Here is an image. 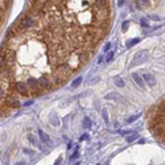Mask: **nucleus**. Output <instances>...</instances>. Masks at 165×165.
Returning a JSON list of instances; mask_svg holds the SVG:
<instances>
[{
	"label": "nucleus",
	"mask_w": 165,
	"mask_h": 165,
	"mask_svg": "<svg viewBox=\"0 0 165 165\" xmlns=\"http://www.w3.org/2000/svg\"><path fill=\"white\" fill-rule=\"evenodd\" d=\"M15 89L17 90V93L21 94V95H28V86H27V83L17 82V83L15 85Z\"/></svg>",
	"instance_id": "obj_6"
},
{
	"label": "nucleus",
	"mask_w": 165,
	"mask_h": 165,
	"mask_svg": "<svg viewBox=\"0 0 165 165\" xmlns=\"http://www.w3.org/2000/svg\"><path fill=\"white\" fill-rule=\"evenodd\" d=\"M56 74H59V75H64V77H67L72 74V69H70V66L67 64H62L59 65L58 67H57V73Z\"/></svg>",
	"instance_id": "obj_3"
},
{
	"label": "nucleus",
	"mask_w": 165,
	"mask_h": 165,
	"mask_svg": "<svg viewBox=\"0 0 165 165\" xmlns=\"http://www.w3.org/2000/svg\"><path fill=\"white\" fill-rule=\"evenodd\" d=\"M110 48H111V44H110V42H107V44L106 45H104V48H103V52H109V50H110Z\"/></svg>",
	"instance_id": "obj_25"
},
{
	"label": "nucleus",
	"mask_w": 165,
	"mask_h": 165,
	"mask_svg": "<svg viewBox=\"0 0 165 165\" xmlns=\"http://www.w3.org/2000/svg\"><path fill=\"white\" fill-rule=\"evenodd\" d=\"M128 27H130V21H124L123 24H122V29H123V32H127Z\"/></svg>",
	"instance_id": "obj_22"
},
{
	"label": "nucleus",
	"mask_w": 165,
	"mask_h": 165,
	"mask_svg": "<svg viewBox=\"0 0 165 165\" xmlns=\"http://www.w3.org/2000/svg\"><path fill=\"white\" fill-rule=\"evenodd\" d=\"M61 163H62V158L61 157H58L56 160V163H54V165H61Z\"/></svg>",
	"instance_id": "obj_29"
},
{
	"label": "nucleus",
	"mask_w": 165,
	"mask_h": 165,
	"mask_svg": "<svg viewBox=\"0 0 165 165\" xmlns=\"http://www.w3.org/2000/svg\"><path fill=\"white\" fill-rule=\"evenodd\" d=\"M27 86L29 87L30 90H32L33 95H40V94H41V90H40V85H38V79L32 78V77H30V78H28Z\"/></svg>",
	"instance_id": "obj_1"
},
{
	"label": "nucleus",
	"mask_w": 165,
	"mask_h": 165,
	"mask_svg": "<svg viewBox=\"0 0 165 165\" xmlns=\"http://www.w3.org/2000/svg\"><path fill=\"white\" fill-rule=\"evenodd\" d=\"M33 102L32 101H29V102H27V103H24V106H29V104H32Z\"/></svg>",
	"instance_id": "obj_33"
},
{
	"label": "nucleus",
	"mask_w": 165,
	"mask_h": 165,
	"mask_svg": "<svg viewBox=\"0 0 165 165\" xmlns=\"http://www.w3.org/2000/svg\"><path fill=\"white\" fill-rule=\"evenodd\" d=\"M114 83H115L118 87H124V81H123V78H120V77H114Z\"/></svg>",
	"instance_id": "obj_11"
},
{
	"label": "nucleus",
	"mask_w": 165,
	"mask_h": 165,
	"mask_svg": "<svg viewBox=\"0 0 165 165\" xmlns=\"http://www.w3.org/2000/svg\"><path fill=\"white\" fill-rule=\"evenodd\" d=\"M87 138H89V135H87V133H85V135H82L81 138H79V140H81V141H83V140H86Z\"/></svg>",
	"instance_id": "obj_28"
},
{
	"label": "nucleus",
	"mask_w": 165,
	"mask_h": 165,
	"mask_svg": "<svg viewBox=\"0 0 165 165\" xmlns=\"http://www.w3.org/2000/svg\"><path fill=\"white\" fill-rule=\"evenodd\" d=\"M5 64H7V61H5V58L0 54V69H3V67L5 66Z\"/></svg>",
	"instance_id": "obj_21"
},
{
	"label": "nucleus",
	"mask_w": 165,
	"mask_h": 165,
	"mask_svg": "<svg viewBox=\"0 0 165 165\" xmlns=\"http://www.w3.org/2000/svg\"><path fill=\"white\" fill-rule=\"evenodd\" d=\"M138 118H139V115H135V116H132V118H128V119H127V122H128V123H132V122H135Z\"/></svg>",
	"instance_id": "obj_26"
},
{
	"label": "nucleus",
	"mask_w": 165,
	"mask_h": 165,
	"mask_svg": "<svg viewBox=\"0 0 165 165\" xmlns=\"http://www.w3.org/2000/svg\"><path fill=\"white\" fill-rule=\"evenodd\" d=\"M140 24L143 25V27H149V24H148L147 19H141V20H140Z\"/></svg>",
	"instance_id": "obj_24"
},
{
	"label": "nucleus",
	"mask_w": 165,
	"mask_h": 165,
	"mask_svg": "<svg viewBox=\"0 0 165 165\" xmlns=\"http://www.w3.org/2000/svg\"><path fill=\"white\" fill-rule=\"evenodd\" d=\"M16 165H25V163H17Z\"/></svg>",
	"instance_id": "obj_35"
},
{
	"label": "nucleus",
	"mask_w": 165,
	"mask_h": 165,
	"mask_svg": "<svg viewBox=\"0 0 165 165\" xmlns=\"http://www.w3.org/2000/svg\"><path fill=\"white\" fill-rule=\"evenodd\" d=\"M109 54H107V58H106V61L107 62H111L112 61V58H114V52H107Z\"/></svg>",
	"instance_id": "obj_23"
},
{
	"label": "nucleus",
	"mask_w": 165,
	"mask_h": 165,
	"mask_svg": "<svg viewBox=\"0 0 165 165\" xmlns=\"http://www.w3.org/2000/svg\"><path fill=\"white\" fill-rule=\"evenodd\" d=\"M38 136H40V139H41V141H42L44 144H48V145H52V140H50L49 135H46V133H45L42 130H38Z\"/></svg>",
	"instance_id": "obj_8"
},
{
	"label": "nucleus",
	"mask_w": 165,
	"mask_h": 165,
	"mask_svg": "<svg viewBox=\"0 0 165 165\" xmlns=\"http://www.w3.org/2000/svg\"><path fill=\"white\" fill-rule=\"evenodd\" d=\"M143 79H144V82H145L148 86H155L156 85L155 78H153V75L152 74H149V73H144L143 74Z\"/></svg>",
	"instance_id": "obj_7"
},
{
	"label": "nucleus",
	"mask_w": 165,
	"mask_h": 165,
	"mask_svg": "<svg viewBox=\"0 0 165 165\" xmlns=\"http://www.w3.org/2000/svg\"><path fill=\"white\" fill-rule=\"evenodd\" d=\"M138 5L139 7H148V5H149V1H148V0H138Z\"/></svg>",
	"instance_id": "obj_18"
},
{
	"label": "nucleus",
	"mask_w": 165,
	"mask_h": 165,
	"mask_svg": "<svg viewBox=\"0 0 165 165\" xmlns=\"http://www.w3.org/2000/svg\"><path fill=\"white\" fill-rule=\"evenodd\" d=\"M52 123L54 124V126H58V124H59V122L57 120V118H56V116H52Z\"/></svg>",
	"instance_id": "obj_27"
},
{
	"label": "nucleus",
	"mask_w": 165,
	"mask_h": 165,
	"mask_svg": "<svg viewBox=\"0 0 165 165\" xmlns=\"http://www.w3.org/2000/svg\"><path fill=\"white\" fill-rule=\"evenodd\" d=\"M72 147H73V143H69V144H67V148H69V149H70Z\"/></svg>",
	"instance_id": "obj_34"
},
{
	"label": "nucleus",
	"mask_w": 165,
	"mask_h": 165,
	"mask_svg": "<svg viewBox=\"0 0 165 165\" xmlns=\"http://www.w3.org/2000/svg\"><path fill=\"white\" fill-rule=\"evenodd\" d=\"M74 165H81V163H75V164H74Z\"/></svg>",
	"instance_id": "obj_36"
},
{
	"label": "nucleus",
	"mask_w": 165,
	"mask_h": 165,
	"mask_svg": "<svg viewBox=\"0 0 165 165\" xmlns=\"http://www.w3.org/2000/svg\"><path fill=\"white\" fill-rule=\"evenodd\" d=\"M132 79L136 82V85H138L140 89H144V85H145V83H144L143 77H140L138 73H133V74H132Z\"/></svg>",
	"instance_id": "obj_10"
},
{
	"label": "nucleus",
	"mask_w": 165,
	"mask_h": 165,
	"mask_svg": "<svg viewBox=\"0 0 165 165\" xmlns=\"http://www.w3.org/2000/svg\"><path fill=\"white\" fill-rule=\"evenodd\" d=\"M33 25H35V20L32 17H24L20 21V27H21V29H28V28H32Z\"/></svg>",
	"instance_id": "obj_4"
},
{
	"label": "nucleus",
	"mask_w": 165,
	"mask_h": 165,
	"mask_svg": "<svg viewBox=\"0 0 165 165\" xmlns=\"http://www.w3.org/2000/svg\"><path fill=\"white\" fill-rule=\"evenodd\" d=\"M95 5L98 8H106L107 7V0H95Z\"/></svg>",
	"instance_id": "obj_13"
},
{
	"label": "nucleus",
	"mask_w": 165,
	"mask_h": 165,
	"mask_svg": "<svg viewBox=\"0 0 165 165\" xmlns=\"http://www.w3.org/2000/svg\"><path fill=\"white\" fill-rule=\"evenodd\" d=\"M28 140H29V143L33 144V145H36V144H37V140L35 139V136H33L32 133H28Z\"/></svg>",
	"instance_id": "obj_17"
},
{
	"label": "nucleus",
	"mask_w": 165,
	"mask_h": 165,
	"mask_svg": "<svg viewBox=\"0 0 165 165\" xmlns=\"http://www.w3.org/2000/svg\"><path fill=\"white\" fill-rule=\"evenodd\" d=\"M81 82H82V77H78V78H77L75 81H74L73 83H72V87H73V89H75V87H78L79 85H81Z\"/></svg>",
	"instance_id": "obj_16"
},
{
	"label": "nucleus",
	"mask_w": 165,
	"mask_h": 165,
	"mask_svg": "<svg viewBox=\"0 0 165 165\" xmlns=\"http://www.w3.org/2000/svg\"><path fill=\"white\" fill-rule=\"evenodd\" d=\"M102 114H103V119H104V122H106V123H109L110 119H109V112H107V110H106V109H103V110H102Z\"/></svg>",
	"instance_id": "obj_19"
},
{
	"label": "nucleus",
	"mask_w": 165,
	"mask_h": 165,
	"mask_svg": "<svg viewBox=\"0 0 165 165\" xmlns=\"http://www.w3.org/2000/svg\"><path fill=\"white\" fill-rule=\"evenodd\" d=\"M5 103H7V106H9V107H20L19 99L15 98V96H8L7 101H5Z\"/></svg>",
	"instance_id": "obj_9"
},
{
	"label": "nucleus",
	"mask_w": 165,
	"mask_h": 165,
	"mask_svg": "<svg viewBox=\"0 0 165 165\" xmlns=\"http://www.w3.org/2000/svg\"><path fill=\"white\" fill-rule=\"evenodd\" d=\"M77 157H78V152H75V153H74V155L72 156V157H70V160H74V158H77Z\"/></svg>",
	"instance_id": "obj_30"
},
{
	"label": "nucleus",
	"mask_w": 165,
	"mask_h": 165,
	"mask_svg": "<svg viewBox=\"0 0 165 165\" xmlns=\"http://www.w3.org/2000/svg\"><path fill=\"white\" fill-rule=\"evenodd\" d=\"M64 82V77H61L59 74H54V85L56 86H61Z\"/></svg>",
	"instance_id": "obj_12"
},
{
	"label": "nucleus",
	"mask_w": 165,
	"mask_h": 165,
	"mask_svg": "<svg viewBox=\"0 0 165 165\" xmlns=\"http://www.w3.org/2000/svg\"><path fill=\"white\" fill-rule=\"evenodd\" d=\"M3 95H4V91H3V90H1V89H0V99H1V98H3Z\"/></svg>",
	"instance_id": "obj_32"
},
{
	"label": "nucleus",
	"mask_w": 165,
	"mask_h": 165,
	"mask_svg": "<svg viewBox=\"0 0 165 165\" xmlns=\"http://www.w3.org/2000/svg\"><path fill=\"white\" fill-rule=\"evenodd\" d=\"M83 127L85 128H91V120L87 116H85V119H83Z\"/></svg>",
	"instance_id": "obj_14"
},
{
	"label": "nucleus",
	"mask_w": 165,
	"mask_h": 165,
	"mask_svg": "<svg viewBox=\"0 0 165 165\" xmlns=\"http://www.w3.org/2000/svg\"><path fill=\"white\" fill-rule=\"evenodd\" d=\"M136 138H138V133H131L128 138H127V141H128V143H131V141L136 140Z\"/></svg>",
	"instance_id": "obj_20"
},
{
	"label": "nucleus",
	"mask_w": 165,
	"mask_h": 165,
	"mask_svg": "<svg viewBox=\"0 0 165 165\" xmlns=\"http://www.w3.org/2000/svg\"><path fill=\"white\" fill-rule=\"evenodd\" d=\"M148 59V52L147 50H141L139 52L138 54L133 57L132 59V65H140V64H144V61Z\"/></svg>",
	"instance_id": "obj_2"
},
{
	"label": "nucleus",
	"mask_w": 165,
	"mask_h": 165,
	"mask_svg": "<svg viewBox=\"0 0 165 165\" xmlns=\"http://www.w3.org/2000/svg\"><path fill=\"white\" fill-rule=\"evenodd\" d=\"M123 4H124V0H119V3H118V5H119V7H122Z\"/></svg>",
	"instance_id": "obj_31"
},
{
	"label": "nucleus",
	"mask_w": 165,
	"mask_h": 165,
	"mask_svg": "<svg viewBox=\"0 0 165 165\" xmlns=\"http://www.w3.org/2000/svg\"><path fill=\"white\" fill-rule=\"evenodd\" d=\"M38 85H40V87H42V89H48V87L52 85V82H50V79H49L48 75H42V77L38 78Z\"/></svg>",
	"instance_id": "obj_5"
},
{
	"label": "nucleus",
	"mask_w": 165,
	"mask_h": 165,
	"mask_svg": "<svg viewBox=\"0 0 165 165\" xmlns=\"http://www.w3.org/2000/svg\"><path fill=\"white\" fill-rule=\"evenodd\" d=\"M138 42H140V38H132V40H130V41L127 42V48H131L132 45H136Z\"/></svg>",
	"instance_id": "obj_15"
}]
</instances>
